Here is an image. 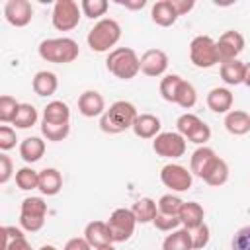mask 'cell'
I'll list each match as a JSON object with an SVG mask.
<instances>
[{"mask_svg":"<svg viewBox=\"0 0 250 250\" xmlns=\"http://www.w3.org/2000/svg\"><path fill=\"white\" fill-rule=\"evenodd\" d=\"M45 154V141L41 137H25L20 143V156L23 162L33 164Z\"/></svg>","mask_w":250,"mask_h":250,"instance_id":"cell-19","label":"cell"},{"mask_svg":"<svg viewBox=\"0 0 250 250\" xmlns=\"http://www.w3.org/2000/svg\"><path fill=\"white\" fill-rule=\"evenodd\" d=\"M244 51V37L240 31L229 29L225 31L219 41H217V55H219V62H227V61H234L238 59V55Z\"/></svg>","mask_w":250,"mask_h":250,"instance_id":"cell-10","label":"cell"},{"mask_svg":"<svg viewBox=\"0 0 250 250\" xmlns=\"http://www.w3.org/2000/svg\"><path fill=\"white\" fill-rule=\"evenodd\" d=\"M162 250H193L191 230H188V229H184V227L172 230V232L164 238Z\"/></svg>","mask_w":250,"mask_h":250,"instance_id":"cell-24","label":"cell"},{"mask_svg":"<svg viewBox=\"0 0 250 250\" xmlns=\"http://www.w3.org/2000/svg\"><path fill=\"white\" fill-rule=\"evenodd\" d=\"M215 158H217V154H215L213 148H209V146H199V148H195L193 154H191V160H189V170H191V174H195V176L201 178V174L207 170V166H209Z\"/></svg>","mask_w":250,"mask_h":250,"instance_id":"cell-27","label":"cell"},{"mask_svg":"<svg viewBox=\"0 0 250 250\" xmlns=\"http://www.w3.org/2000/svg\"><path fill=\"white\" fill-rule=\"evenodd\" d=\"M230 250H250V227H242L234 232Z\"/></svg>","mask_w":250,"mask_h":250,"instance_id":"cell-40","label":"cell"},{"mask_svg":"<svg viewBox=\"0 0 250 250\" xmlns=\"http://www.w3.org/2000/svg\"><path fill=\"white\" fill-rule=\"evenodd\" d=\"M172 4H174V8H176L178 16L188 14V12H189V10L195 6V2H193V0H172Z\"/></svg>","mask_w":250,"mask_h":250,"instance_id":"cell-48","label":"cell"},{"mask_svg":"<svg viewBox=\"0 0 250 250\" xmlns=\"http://www.w3.org/2000/svg\"><path fill=\"white\" fill-rule=\"evenodd\" d=\"M152 223H154V227H156L158 230H162V232H172V230H176V229L182 225V223H180V217L164 215V213H158Z\"/></svg>","mask_w":250,"mask_h":250,"instance_id":"cell-39","label":"cell"},{"mask_svg":"<svg viewBox=\"0 0 250 250\" xmlns=\"http://www.w3.org/2000/svg\"><path fill=\"white\" fill-rule=\"evenodd\" d=\"M62 250H92V246L86 242V238H70L66 244H64V248Z\"/></svg>","mask_w":250,"mask_h":250,"instance_id":"cell-47","label":"cell"},{"mask_svg":"<svg viewBox=\"0 0 250 250\" xmlns=\"http://www.w3.org/2000/svg\"><path fill=\"white\" fill-rule=\"evenodd\" d=\"M150 18H152V21H154L156 25H160V27H170V25L176 23V20H178L180 16H178V12H176L172 0H158V2L152 4V8H150Z\"/></svg>","mask_w":250,"mask_h":250,"instance_id":"cell-16","label":"cell"},{"mask_svg":"<svg viewBox=\"0 0 250 250\" xmlns=\"http://www.w3.org/2000/svg\"><path fill=\"white\" fill-rule=\"evenodd\" d=\"M195 102H197V92H195L193 84L188 82V80H182V84L178 86L174 104H178V105L184 107V109H191V107L195 105Z\"/></svg>","mask_w":250,"mask_h":250,"instance_id":"cell-29","label":"cell"},{"mask_svg":"<svg viewBox=\"0 0 250 250\" xmlns=\"http://www.w3.org/2000/svg\"><path fill=\"white\" fill-rule=\"evenodd\" d=\"M119 6L129 8V10H141L146 6V0H115Z\"/></svg>","mask_w":250,"mask_h":250,"instance_id":"cell-50","label":"cell"},{"mask_svg":"<svg viewBox=\"0 0 250 250\" xmlns=\"http://www.w3.org/2000/svg\"><path fill=\"white\" fill-rule=\"evenodd\" d=\"M4 18L14 27H25L33 18V8L27 0H8L4 4Z\"/></svg>","mask_w":250,"mask_h":250,"instance_id":"cell-11","label":"cell"},{"mask_svg":"<svg viewBox=\"0 0 250 250\" xmlns=\"http://www.w3.org/2000/svg\"><path fill=\"white\" fill-rule=\"evenodd\" d=\"M37 117H39L37 109L31 104H20V109H18V113H16L12 123L18 129H29V127H33L37 123Z\"/></svg>","mask_w":250,"mask_h":250,"instance_id":"cell-30","label":"cell"},{"mask_svg":"<svg viewBox=\"0 0 250 250\" xmlns=\"http://www.w3.org/2000/svg\"><path fill=\"white\" fill-rule=\"evenodd\" d=\"M78 111L84 115V117H98V115H104L105 111V102H104V96L96 90H86L80 94L78 98Z\"/></svg>","mask_w":250,"mask_h":250,"instance_id":"cell-14","label":"cell"},{"mask_svg":"<svg viewBox=\"0 0 250 250\" xmlns=\"http://www.w3.org/2000/svg\"><path fill=\"white\" fill-rule=\"evenodd\" d=\"M225 129L230 135H246L250 131V113L244 109H230L225 115Z\"/></svg>","mask_w":250,"mask_h":250,"instance_id":"cell-21","label":"cell"},{"mask_svg":"<svg viewBox=\"0 0 250 250\" xmlns=\"http://www.w3.org/2000/svg\"><path fill=\"white\" fill-rule=\"evenodd\" d=\"M137 115H139L137 107L131 102H125V100L113 102L109 105V109H105L104 115L100 117V129L104 133H109V135L123 133L127 129H133Z\"/></svg>","mask_w":250,"mask_h":250,"instance_id":"cell-1","label":"cell"},{"mask_svg":"<svg viewBox=\"0 0 250 250\" xmlns=\"http://www.w3.org/2000/svg\"><path fill=\"white\" fill-rule=\"evenodd\" d=\"M201 123V119L195 115V113H184V115H180L178 117V121H176V129H178V133L182 135V137H189V133L197 127Z\"/></svg>","mask_w":250,"mask_h":250,"instance_id":"cell-38","label":"cell"},{"mask_svg":"<svg viewBox=\"0 0 250 250\" xmlns=\"http://www.w3.org/2000/svg\"><path fill=\"white\" fill-rule=\"evenodd\" d=\"M31 86H33V92H35L37 96L47 98V96H53V94L57 92V88H59V78H57V74L51 72V70H39V72L33 76Z\"/></svg>","mask_w":250,"mask_h":250,"instance_id":"cell-22","label":"cell"},{"mask_svg":"<svg viewBox=\"0 0 250 250\" xmlns=\"http://www.w3.org/2000/svg\"><path fill=\"white\" fill-rule=\"evenodd\" d=\"M121 39V25L111 18H102L94 27L88 31V47L96 53H105Z\"/></svg>","mask_w":250,"mask_h":250,"instance_id":"cell-4","label":"cell"},{"mask_svg":"<svg viewBox=\"0 0 250 250\" xmlns=\"http://www.w3.org/2000/svg\"><path fill=\"white\" fill-rule=\"evenodd\" d=\"M37 250H57V248H55L53 244H43V246H41V248H37Z\"/></svg>","mask_w":250,"mask_h":250,"instance_id":"cell-52","label":"cell"},{"mask_svg":"<svg viewBox=\"0 0 250 250\" xmlns=\"http://www.w3.org/2000/svg\"><path fill=\"white\" fill-rule=\"evenodd\" d=\"M156 205H158V213L178 217V215H180V209H182V205H184V201H182L178 195H174V193H166V195H162V197L158 199Z\"/></svg>","mask_w":250,"mask_h":250,"instance_id":"cell-36","label":"cell"},{"mask_svg":"<svg viewBox=\"0 0 250 250\" xmlns=\"http://www.w3.org/2000/svg\"><path fill=\"white\" fill-rule=\"evenodd\" d=\"M82 16L80 6L74 0H57L53 6V14H51V21L53 27L59 31H70L78 25Z\"/></svg>","mask_w":250,"mask_h":250,"instance_id":"cell-6","label":"cell"},{"mask_svg":"<svg viewBox=\"0 0 250 250\" xmlns=\"http://www.w3.org/2000/svg\"><path fill=\"white\" fill-rule=\"evenodd\" d=\"M39 57L47 62H57V64H66L78 59L80 49L78 43L70 37H51L43 39L37 47Z\"/></svg>","mask_w":250,"mask_h":250,"instance_id":"cell-2","label":"cell"},{"mask_svg":"<svg viewBox=\"0 0 250 250\" xmlns=\"http://www.w3.org/2000/svg\"><path fill=\"white\" fill-rule=\"evenodd\" d=\"M221 78L229 86L244 84V62H240L238 59L221 62Z\"/></svg>","mask_w":250,"mask_h":250,"instance_id":"cell-28","label":"cell"},{"mask_svg":"<svg viewBox=\"0 0 250 250\" xmlns=\"http://www.w3.org/2000/svg\"><path fill=\"white\" fill-rule=\"evenodd\" d=\"M209 238H211V234H209V227L203 223V225H199L195 230H191V242H193V250H201V248H205L207 244H209Z\"/></svg>","mask_w":250,"mask_h":250,"instance_id":"cell-41","label":"cell"},{"mask_svg":"<svg viewBox=\"0 0 250 250\" xmlns=\"http://www.w3.org/2000/svg\"><path fill=\"white\" fill-rule=\"evenodd\" d=\"M43 121L45 123H70V109L64 102L53 100L43 109Z\"/></svg>","mask_w":250,"mask_h":250,"instance_id":"cell-26","label":"cell"},{"mask_svg":"<svg viewBox=\"0 0 250 250\" xmlns=\"http://www.w3.org/2000/svg\"><path fill=\"white\" fill-rule=\"evenodd\" d=\"M20 215H25V217H45L47 215V203L41 197H25L21 201Z\"/></svg>","mask_w":250,"mask_h":250,"instance_id":"cell-33","label":"cell"},{"mask_svg":"<svg viewBox=\"0 0 250 250\" xmlns=\"http://www.w3.org/2000/svg\"><path fill=\"white\" fill-rule=\"evenodd\" d=\"M211 139V129H209V125L205 123V121H201L191 133H189V137H188V141H191V143H195V145H201V146H205V143Z\"/></svg>","mask_w":250,"mask_h":250,"instance_id":"cell-42","label":"cell"},{"mask_svg":"<svg viewBox=\"0 0 250 250\" xmlns=\"http://www.w3.org/2000/svg\"><path fill=\"white\" fill-rule=\"evenodd\" d=\"M14 174V164L8 154H0V184H6Z\"/></svg>","mask_w":250,"mask_h":250,"instance_id":"cell-46","label":"cell"},{"mask_svg":"<svg viewBox=\"0 0 250 250\" xmlns=\"http://www.w3.org/2000/svg\"><path fill=\"white\" fill-rule=\"evenodd\" d=\"M232 92L229 88H213L207 94V105L215 113H229L232 107Z\"/></svg>","mask_w":250,"mask_h":250,"instance_id":"cell-18","label":"cell"},{"mask_svg":"<svg viewBox=\"0 0 250 250\" xmlns=\"http://www.w3.org/2000/svg\"><path fill=\"white\" fill-rule=\"evenodd\" d=\"M244 84L250 88V62L244 64Z\"/></svg>","mask_w":250,"mask_h":250,"instance_id":"cell-51","label":"cell"},{"mask_svg":"<svg viewBox=\"0 0 250 250\" xmlns=\"http://www.w3.org/2000/svg\"><path fill=\"white\" fill-rule=\"evenodd\" d=\"M98 250H115L113 246H104V248H98Z\"/></svg>","mask_w":250,"mask_h":250,"instance_id":"cell-53","label":"cell"},{"mask_svg":"<svg viewBox=\"0 0 250 250\" xmlns=\"http://www.w3.org/2000/svg\"><path fill=\"white\" fill-rule=\"evenodd\" d=\"M16 131L12 129V127H8V125H2L0 127V148L6 152V150H10V148H14L16 146Z\"/></svg>","mask_w":250,"mask_h":250,"instance_id":"cell-43","label":"cell"},{"mask_svg":"<svg viewBox=\"0 0 250 250\" xmlns=\"http://www.w3.org/2000/svg\"><path fill=\"white\" fill-rule=\"evenodd\" d=\"M160 182L166 188H170L172 191H188L191 188L193 176H191V170H188L186 166L170 162V164L162 166V170H160Z\"/></svg>","mask_w":250,"mask_h":250,"instance_id":"cell-9","label":"cell"},{"mask_svg":"<svg viewBox=\"0 0 250 250\" xmlns=\"http://www.w3.org/2000/svg\"><path fill=\"white\" fill-rule=\"evenodd\" d=\"M182 76L180 74H166L162 80H160V94L166 102H172L176 100V92H178V86L182 84Z\"/></svg>","mask_w":250,"mask_h":250,"instance_id":"cell-34","label":"cell"},{"mask_svg":"<svg viewBox=\"0 0 250 250\" xmlns=\"http://www.w3.org/2000/svg\"><path fill=\"white\" fill-rule=\"evenodd\" d=\"M189 59L197 68H211L219 62L217 41L209 35H197L189 43Z\"/></svg>","mask_w":250,"mask_h":250,"instance_id":"cell-5","label":"cell"},{"mask_svg":"<svg viewBox=\"0 0 250 250\" xmlns=\"http://www.w3.org/2000/svg\"><path fill=\"white\" fill-rule=\"evenodd\" d=\"M160 119L152 113H139L135 123H133V133L139 139H154L156 135H160Z\"/></svg>","mask_w":250,"mask_h":250,"instance_id":"cell-15","label":"cell"},{"mask_svg":"<svg viewBox=\"0 0 250 250\" xmlns=\"http://www.w3.org/2000/svg\"><path fill=\"white\" fill-rule=\"evenodd\" d=\"M18 109H20V102H16V98H12L8 94H4L0 98V121L2 123H12Z\"/></svg>","mask_w":250,"mask_h":250,"instance_id":"cell-37","label":"cell"},{"mask_svg":"<svg viewBox=\"0 0 250 250\" xmlns=\"http://www.w3.org/2000/svg\"><path fill=\"white\" fill-rule=\"evenodd\" d=\"M168 68V55L162 49H148L141 57V72L146 76H162Z\"/></svg>","mask_w":250,"mask_h":250,"instance_id":"cell-12","label":"cell"},{"mask_svg":"<svg viewBox=\"0 0 250 250\" xmlns=\"http://www.w3.org/2000/svg\"><path fill=\"white\" fill-rule=\"evenodd\" d=\"M201 180H203L205 184L213 186V188L223 186V184L229 180V164H227L223 158L217 156V158L207 166V170L201 174Z\"/></svg>","mask_w":250,"mask_h":250,"instance_id":"cell-20","label":"cell"},{"mask_svg":"<svg viewBox=\"0 0 250 250\" xmlns=\"http://www.w3.org/2000/svg\"><path fill=\"white\" fill-rule=\"evenodd\" d=\"M6 250H33V248H31V244L27 242L25 236H20V238H16L14 242H10V246H8Z\"/></svg>","mask_w":250,"mask_h":250,"instance_id":"cell-49","label":"cell"},{"mask_svg":"<svg viewBox=\"0 0 250 250\" xmlns=\"http://www.w3.org/2000/svg\"><path fill=\"white\" fill-rule=\"evenodd\" d=\"M152 148L162 158H180L184 156L188 145H186V137H182L178 131H164L154 137Z\"/></svg>","mask_w":250,"mask_h":250,"instance_id":"cell-8","label":"cell"},{"mask_svg":"<svg viewBox=\"0 0 250 250\" xmlns=\"http://www.w3.org/2000/svg\"><path fill=\"white\" fill-rule=\"evenodd\" d=\"M178 217H180V223H182L184 229L195 230L199 225H203L205 211H203V207H201L197 201H184V205H182Z\"/></svg>","mask_w":250,"mask_h":250,"instance_id":"cell-17","label":"cell"},{"mask_svg":"<svg viewBox=\"0 0 250 250\" xmlns=\"http://www.w3.org/2000/svg\"><path fill=\"white\" fill-rule=\"evenodd\" d=\"M84 238L92 248H104V246H111L113 244V236L111 230L107 227V223L104 221H92L86 225L84 229Z\"/></svg>","mask_w":250,"mask_h":250,"instance_id":"cell-13","label":"cell"},{"mask_svg":"<svg viewBox=\"0 0 250 250\" xmlns=\"http://www.w3.org/2000/svg\"><path fill=\"white\" fill-rule=\"evenodd\" d=\"M16 184L20 189L23 191H31V189H37L39 188V172L29 168V166H23L16 172Z\"/></svg>","mask_w":250,"mask_h":250,"instance_id":"cell-31","label":"cell"},{"mask_svg":"<svg viewBox=\"0 0 250 250\" xmlns=\"http://www.w3.org/2000/svg\"><path fill=\"white\" fill-rule=\"evenodd\" d=\"M43 195H57L62 189V176L57 168H45L39 172V188Z\"/></svg>","mask_w":250,"mask_h":250,"instance_id":"cell-23","label":"cell"},{"mask_svg":"<svg viewBox=\"0 0 250 250\" xmlns=\"http://www.w3.org/2000/svg\"><path fill=\"white\" fill-rule=\"evenodd\" d=\"M41 133L47 141H62L70 133V123H45L41 121Z\"/></svg>","mask_w":250,"mask_h":250,"instance_id":"cell-32","label":"cell"},{"mask_svg":"<svg viewBox=\"0 0 250 250\" xmlns=\"http://www.w3.org/2000/svg\"><path fill=\"white\" fill-rule=\"evenodd\" d=\"M107 8H109V4H107L105 0H82V2H80L82 14H84L86 18H90V20L102 18V16L107 12Z\"/></svg>","mask_w":250,"mask_h":250,"instance_id":"cell-35","label":"cell"},{"mask_svg":"<svg viewBox=\"0 0 250 250\" xmlns=\"http://www.w3.org/2000/svg\"><path fill=\"white\" fill-rule=\"evenodd\" d=\"M105 66L115 78L131 80L141 72V59L131 47H117L109 51Z\"/></svg>","mask_w":250,"mask_h":250,"instance_id":"cell-3","label":"cell"},{"mask_svg":"<svg viewBox=\"0 0 250 250\" xmlns=\"http://www.w3.org/2000/svg\"><path fill=\"white\" fill-rule=\"evenodd\" d=\"M131 211H133L137 223L146 225V223H152L154 217L158 215V205H156V201H152L150 197H141V199H137V201L133 203Z\"/></svg>","mask_w":250,"mask_h":250,"instance_id":"cell-25","label":"cell"},{"mask_svg":"<svg viewBox=\"0 0 250 250\" xmlns=\"http://www.w3.org/2000/svg\"><path fill=\"white\" fill-rule=\"evenodd\" d=\"M0 236H2V250H6V248L10 246V242H14L16 238L25 236V234L21 232V229H16V227H10V225H4V227L0 229Z\"/></svg>","mask_w":250,"mask_h":250,"instance_id":"cell-44","label":"cell"},{"mask_svg":"<svg viewBox=\"0 0 250 250\" xmlns=\"http://www.w3.org/2000/svg\"><path fill=\"white\" fill-rule=\"evenodd\" d=\"M20 225L27 232H37V230L43 229L45 217H25V215H20Z\"/></svg>","mask_w":250,"mask_h":250,"instance_id":"cell-45","label":"cell"},{"mask_svg":"<svg viewBox=\"0 0 250 250\" xmlns=\"http://www.w3.org/2000/svg\"><path fill=\"white\" fill-rule=\"evenodd\" d=\"M107 227L111 230V236H113V242H125L133 236L135 232V227H137V219L133 215L131 209L127 207H119L115 209L109 219H107Z\"/></svg>","mask_w":250,"mask_h":250,"instance_id":"cell-7","label":"cell"}]
</instances>
